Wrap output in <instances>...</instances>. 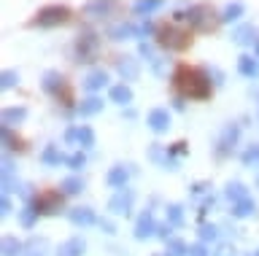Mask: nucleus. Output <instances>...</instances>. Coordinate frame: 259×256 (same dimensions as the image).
I'll use <instances>...</instances> for the list:
<instances>
[{
	"mask_svg": "<svg viewBox=\"0 0 259 256\" xmlns=\"http://www.w3.org/2000/svg\"><path fill=\"white\" fill-rule=\"evenodd\" d=\"M176 86L184 94H189V97H205L208 94L205 76H202L200 70H194V68H186V65H181L176 70Z\"/></svg>",
	"mask_w": 259,
	"mask_h": 256,
	"instance_id": "obj_1",
	"label": "nucleus"
}]
</instances>
